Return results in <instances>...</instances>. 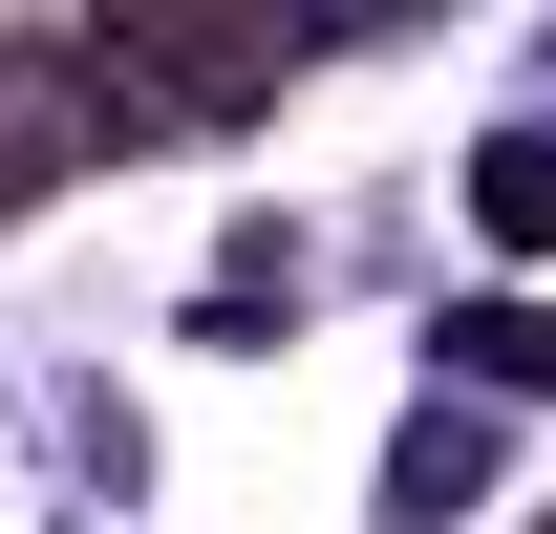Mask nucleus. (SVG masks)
Segmentation results:
<instances>
[{"label":"nucleus","mask_w":556,"mask_h":534,"mask_svg":"<svg viewBox=\"0 0 556 534\" xmlns=\"http://www.w3.org/2000/svg\"><path fill=\"white\" fill-rule=\"evenodd\" d=\"M471 492H492V428H471V406H428L407 470H386V513H471Z\"/></svg>","instance_id":"1"},{"label":"nucleus","mask_w":556,"mask_h":534,"mask_svg":"<svg viewBox=\"0 0 556 534\" xmlns=\"http://www.w3.org/2000/svg\"><path fill=\"white\" fill-rule=\"evenodd\" d=\"M471 214L535 257V236H556V129H492V150H471Z\"/></svg>","instance_id":"2"},{"label":"nucleus","mask_w":556,"mask_h":534,"mask_svg":"<svg viewBox=\"0 0 556 534\" xmlns=\"http://www.w3.org/2000/svg\"><path fill=\"white\" fill-rule=\"evenodd\" d=\"M450 364H471V385H556V321H514V300H492V321H450Z\"/></svg>","instance_id":"3"}]
</instances>
